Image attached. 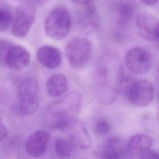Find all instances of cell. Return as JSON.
<instances>
[{
    "mask_svg": "<svg viewBox=\"0 0 159 159\" xmlns=\"http://www.w3.org/2000/svg\"><path fill=\"white\" fill-rule=\"evenodd\" d=\"M123 63L113 52H106L99 58L96 68V94L103 104H110L117 98L124 80Z\"/></svg>",
    "mask_w": 159,
    "mask_h": 159,
    "instance_id": "1",
    "label": "cell"
},
{
    "mask_svg": "<svg viewBox=\"0 0 159 159\" xmlns=\"http://www.w3.org/2000/svg\"><path fill=\"white\" fill-rule=\"evenodd\" d=\"M81 101L80 92L73 90L49 105L47 115L51 128L62 131L71 120L75 119L80 111Z\"/></svg>",
    "mask_w": 159,
    "mask_h": 159,
    "instance_id": "2",
    "label": "cell"
},
{
    "mask_svg": "<svg viewBox=\"0 0 159 159\" xmlns=\"http://www.w3.org/2000/svg\"><path fill=\"white\" fill-rule=\"evenodd\" d=\"M71 18L68 10L64 6L53 8L47 16L44 22L45 33L51 39L61 40L69 34Z\"/></svg>",
    "mask_w": 159,
    "mask_h": 159,
    "instance_id": "3",
    "label": "cell"
},
{
    "mask_svg": "<svg viewBox=\"0 0 159 159\" xmlns=\"http://www.w3.org/2000/svg\"><path fill=\"white\" fill-rule=\"evenodd\" d=\"M93 52L92 42L84 37L72 38L66 44L65 54L69 64L75 68H81L90 61Z\"/></svg>",
    "mask_w": 159,
    "mask_h": 159,
    "instance_id": "4",
    "label": "cell"
},
{
    "mask_svg": "<svg viewBox=\"0 0 159 159\" xmlns=\"http://www.w3.org/2000/svg\"><path fill=\"white\" fill-rule=\"evenodd\" d=\"M37 14L35 5L29 2L20 4L16 9L11 25V32L14 36L25 37L34 24Z\"/></svg>",
    "mask_w": 159,
    "mask_h": 159,
    "instance_id": "5",
    "label": "cell"
},
{
    "mask_svg": "<svg viewBox=\"0 0 159 159\" xmlns=\"http://www.w3.org/2000/svg\"><path fill=\"white\" fill-rule=\"evenodd\" d=\"M39 84L34 78H26L19 87V110L25 116L31 115L38 109L39 104Z\"/></svg>",
    "mask_w": 159,
    "mask_h": 159,
    "instance_id": "6",
    "label": "cell"
},
{
    "mask_svg": "<svg viewBox=\"0 0 159 159\" xmlns=\"http://www.w3.org/2000/svg\"><path fill=\"white\" fill-rule=\"evenodd\" d=\"M154 89L152 83L147 80H140L130 83L125 94L134 106L143 107L148 106L153 98Z\"/></svg>",
    "mask_w": 159,
    "mask_h": 159,
    "instance_id": "7",
    "label": "cell"
},
{
    "mask_svg": "<svg viewBox=\"0 0 159 159\" xmlns=\"http://www.w3.org/2000/svg\"><path fill=\"white\" fill-rule=\"evenodd\" d=\"M124 60L128 70L137 75H142L147 72L152 63L149 52L140 47H133L125 53Z\"/></svg>",
    "mask_w": 159,
    "mask_h": 159,
    "instance_id": "8",
    "label": "cell"
},
{
    "mask_svg": "<svg viewBox=\"0 0 159 159\" xmlns=\"http://www.w3.org/2000/svg\"><path fill=\"white\" fill-rule=\"evenodd\" d=\"M68 138L73 142L75 147L81 150H87L91 147L92 140L88 130L83 122L73 119L62 130Z\"/></svg>",
    "mask_w": 159,
    "mask_h": 159,
    "instance_id": "9",
    "label": "cell"
},
{
    "mask_svg": "<svg viewBox=\"0 0 159 159\" xmlns=\"http://www.w3.org/2000/svg\"><path fill=\"white\" fill-rule=\"evenodd\" d=\"M30 54L24 47L12 44L8 49L1 64L9 68L19 71L25 68L30 63Z\"/></svg>",
    "mask_w": 159,
    "mask_h": 159,
    "instance_id": "10",
    "label": "cell"
},
{
    "mask_svg": "<svg viewBox=\"0 0 159 159\" xmlns=\"http://www.w3.org/2000/svg\"><path fill=\"white\" fill-rule=\"evenodd\" d=\"M136 25L140 35L145 40L158 41L159 20L152 14L142 12L136 17Z\"/></svg>",
    "mask_w": 159,
    "mask_h": 159,
    "instance_id": "11",
    "label": "cell"
},
{
    "mask_svg": "<svg viewBox=\"0 0 159 159\" xmlns=\"http://www.w3.org/2000/svg\"><path fill=\"white\" fill-rule=\"evenodd\" d=\"M50 135L44 130H37L32 133L25 143V151L28 155L33 157H39L44 155L47 151Z\"/></svg>",
    "mask_w": 159,
    "mask_h": 159,
    "instance_id": "12",
    "label": "cell"
},
{
    "mask_svg": "<svg viewBox=\"0 0 159 159\" xmlns=\"http://www.w3.org/2000/svg\"><path fill=\"white\" fill-rule=\"evenodd\" d=\"M130 154L129 143L121 137L113 136L109 137L102 150L101 157L102 158L117 159Z\"/></svg>",
    "mask_w": 159,
    "mask_h": 159,
    "instance_id": "13",
    "label": "cell"
},
{
    "mask_svg": "<svg viewBox=\"0 0 159 159\" xmlns=\"http://www.w3.org/2000/svg\"><path fill=\"white\" fill-rule=\"evenodd\" d=\"M37 59L42 66L54 69L61 65L62 55L58 48L52 45H44L38 50Z\"/></svg>",
    "mask_w": 159,
    "mask_h": 159,
    "instance_id": "14",
    "label": "cell"
},
{
    "mask_svg": "<svg viewBox=\"0 0 159 159\" xmlns=\"http://www.w3.org/2000/svg\"><path fill=\"white\" fill-rule=\"evenodd\" d=\"M68 88V82L66 77L60 73L50 76L46 83L47 92L52 98L62 96L67 91Z\"/></svg>",
    "mask_w": 159,
    "mask_h": 159,
    "instance_id": "15",
    "label": "cell"
},
{
    "mask_svg": "<svg viewBox=\"0 0 159 159\" xmlns=\"http://www.w3.org/2000/svg\"><path fill=\"white\" fill-rule=\"evenodd\" d=\"M114 10L117 25L124 26L134 17L136 7L134 4L129 2H119L115 4Z\"/></svg>",
    "mask_w": 159,
    "mask_h": 159,
    "instance_id": "16",
    "label": "cell"
},
{
    "mask_svg": "<svg viewBox=\"0 0 159 159\" xmlns=\"http://www.w3.org/2000/svg\"><path fill=\"white\" fill-rule=\"evenodd\" d=\"M130 154L139 155L144 151L150 149L152 144V139L143 134L134 135L129 141Z\"/></svg>",
    "mask_w": 159,
    "mask_h": 159,
    "instance_id": "17",
    "label": "cell"
},
{
    "mask_svg": "<svg viewBox=\"0 0 159 159\" xmlns=\"http://www.w3.org/2000/svg\"><path fill=\"white\" fill-rule=\"evenodd\" d=\"M78 12L79 22L83 25L95 27L98 25L96 8L92 2L81 6Z\"/></svg>",
    "mask_w": 159,
    "mask_h": 159,
    "instance_id": "18",
    "label": "cell"
},
{
    "mask_svg": "<svg viewBox=\"0 0 159 159\" xmlns=\"http://www.w3.org/2000/svg\"><path fill=\"white\" fill-rule=\"evenodd\" d=\"M75 147V146L68 138H59L55 143V152L59 158H66L73 153Z\"/></svg>",
    "mask_w": 159,
    "mask_h": 159,
    "instance_id": "19",
    "label": "cell"
},
{
    "mask_svg": "<svg viewBox=\"0 0 159 159\" xmlns=\"http://www.w3.org/2000/svg\"><path fill=\"white\" fill-rule=\"evenodd\" d=\"M13 21L11 10L6 6H1L0 7V31L3 32L7 30Z\"/></svg>",
    "mask_w": 159,
    "mask_h": 159,
    "instance_id": "20",
    "label": "cell"
},
{
    "mask_svg": "<svg viewBox=\"0 0 159 159\" xmlns=\"http://www.w3.org/2000/svg\"><path fill=\"white\" fill-rule=\"evenodd\" d=\"M111 129V124L104 119L98 120L94 124V131L99 135H105L107 134Z\"/></svg>",
    "mask_w": 159,
    "mask_h": 159,
    "instance_id": "21",
    "label": "cell"
},
{
    "mask_svg": "<svg viewBox=\"0 0 159 159\" xmlns=\"http://www.w3.org/2000/svg\"><path fill=\"white\" fill-rule=\"evenodd\" d=\"M139 158H159V154L153 150L148 149L143 152H142L140 155Z\"/></svg>",
    "mask_w": 159,
    "mask_h": 159,
    "instance_id": "22",
    "label": "cell"
},
{
    "mask_svg": "<svg viewBox=\"0 0 159 159\" xmlns=\"http://www.w3.org/2000/svg\"><path fill=\"white\" fill-rule=\"evenodd\" d=\"M8 135V130L6 126L1 122V131H0V140L2 142Z\"/></svg>",
    "mask_w": 159,
    "mask_h": 159,
    "instance_id": "23",
    "label": "cell"
},
{
    "mask_svg": "<svg viewBox=\"0 0 159 159\" xmlns=\"http://www.w3.org/2000/svg\"><path fill=\"white\" fill-rule=\"evenodd\" d=\"M25 2H29L35 5H43L46 4L49 0H25Z\"/></svg>",
    "mask_w": 159,
    "mask_h": 159,
    "instance_id": "24",
    "label": "cell"
},
{
    "mask_svg": "<svg viewBox=\"0 0 159 159\" xmlns=\"http://www.w3.org/2000/svg\"><path fill=\"white\" fill-rule=\"evenodd\" d=\"M72 1L73 2V3L76 4L83 6V5H85V4L92 2L93 0H72Z\"/></svg>",
    "mask_w": 159,
    "mask_h": 159,
    "instance_id": "25",
    "label": "cell"
},
{
    "mask_svg": "<svg viewBox=\"0 0 159 159\" xmlns=\"http://www.w3.org/2000/svg\"><path fill=\"white\" fill-rule=\"evenodd\" d=\"M144 4L148 6H154L158 2V0H140Z\"/></svg>",
    "mask_w": 159,
    "mask_h": 159,
    "instance_id": "26",
    "label": "cell"
},
{
    "mask_svg": "<svg viewBox=\"0 0 159 159\" xmlns=\"http://www.w3.org/2000/svg\"><path fill=\"white\" fill-rule=\"evenodd\" d=\"M159 40V30H158V41Z\"/></svg>",
    "mask_w": 159,
    "mask_h": 159,
    "instance_id": "27",
    "label": "cell"
},
{
    "mask_svg": "<svg viewBox=\"0 0 159 159\" xmlns=\"http://www.w3.org/2000/svg\"><path fill=\"white\" fill-rule=\"evenodd\" d=\"M158 74H159V70H158Z\"/></svg>",
    "mask_w": 159,
    "mask_h": 159,
    "instance_id": "28",
    "label": "cell"
}]
</instances>
